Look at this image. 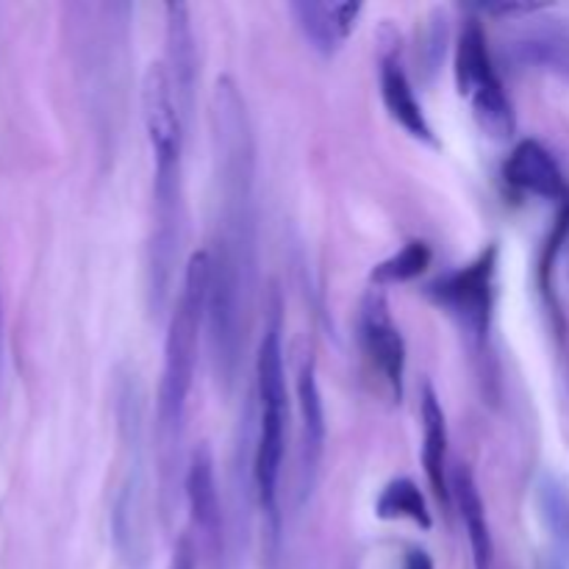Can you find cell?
<instances>
[{
  "label": "cell",
  "mask_w": 569,
  "mask_h": 569,
  "mask_svg": "<svg viewBox=\"0 0 569 569\" xmlns=\"http://www.w3.org/2000/svg\"><path fill=\"white\" fill-rule=\"evenodd\" d=\"M142 120L153 150V228L148 242V303L161 317L170 303L172 272L183 239V122L164 64L142 78Z\"/></svg>",
  "instance_id": "1"
},
{
  "label": "cell",
  "mask_w": 569,
  "mask_h": 569,
  "mask_svg": "<svg viewBox=\"0 0 569 569\" xmlns=\"http://www.w3.org/2000/svg\"><path fill=\"white\" fill-rule=\"evenodd\" d=\"M217 176L214 250L256 264V139L248 103L231 76L217 78L209 106Z\"/></svg>",
  "instance_id": "2"
},
{
  "label": "cell",
  "mask_w": 569,
  "mask_h": 569,
  "mask_svg": "<svg viewBox=\"0 0 569 569\" xmlns=\"http://www.w3.org/2000/svg\"><path fill=\"white\" fill-rule=\"evenodd\" d=\"M206 292H209V253L200 250L189 256L176 309L170 311L164 365H161L159 395H156V448H159L164 492H172V478L181 467L189 395H192L194 367H198L200 333L206 326Z\"/></svg>",
  "instance_id": "3"
},
{
  "label": "cell",
  "mask_w": 569,
  "mask_h": 569,
  "mask_svg": "<svg viewBox=\"0 0 569 569\" xmlns=\"http://www.w3.org/2000/svg\"><path fill=\"white\" fill-rule=\"evenodd\" d=\"M283 326L281 306L270 309L264 337L256 356V398H259V422H256L253 481L259 495L261 515L267 520L272 545L281 537V472L287 453V370H283Z\"/></svg>",
  "instance_id": "4"
},
{
  "label": "cell",
  "mask_w": 569,
  "mask_h": 569,
  "mask_svg": "<svg viewBox=\"0 0 569 569\" xmlns=\"http://www.w3.org/2000/svg\"><path fill=\"white\" fill-rule=\"evenodd\" d=\"M495 278H498V244H489L470 264L456 267L426 287V298L450 317L472 356H483L489 350Z\"/></svg>",
  "instance_id": "5"
},
{
  "label": "cell",
  "mask_w": 569,
  "mask_h": 569,
  "mask_svg": "<svg viewBox=\"0 0 569 569\" xmlns=\"http://www.w3.org/2000/svg\"><path fill=\"white\" fill-rule=\"evenodd\" d=\"M456 87L470 103L478 128L495 142H506L517 131V114L503 81L495 70L481 22L467 20L456 44Z\"/></svg>",
  "instance_id": "6"
},
{
  "label": "cell",
  "mask_w": 569,
  "mask_h": 569,
  "mask_svg": "<svg viewBox=\"0 0 569 569\" xmlns=\"http://www.w3.org/2000/svg\"><path fill=\"white\" fill-rule=\"evenodd\" d=\"M117 420L126 448L131 450L126 481L114 498L111 509V539L114 548L128 565L142 561L144 533H142V428H144V403L142 389L133 376L120 378L117 387Z\"/></svg>",
  "instance_id": "7"
},
{
  "label": "cell",
  "mask_w": 569,
  "mask_h": 569,
  "mask_svg": "<svg viewBox=\"0 0 569 569\" xmlns=\"http://www.w3.org/2000/svg\"><path fill=\"white\" fill-rule=\"evenodd\" d=\"M359 342L372 372L383 381L392 403L403 400L406 339L395 322L383 289L370 287L359 303Z\"/></svg>",
  "instance_id": "8"
},
{
  "label": "cell",
  "mask_w": 569,
  "mask_h": 569,
  "mask_svg": "<svg viewBox=\"0 0 569 569\" xmlns=\"http://www.w3.org/2000/svg\"><path fill=\"white\" fill-rule=\"evenodd\" d=\"M183 495H187L198 548L209 559H217L222 553V503L220 489H217L214 456L206 442H200L189 453V465L183 470Z\"/></svg>",
  "instance_id": "9"
},
{
  "label": "cell",
  "mask_w": 569,
  "mask_h": 569,
  "mask_svg": "<svg viewBox=\"0 0 569 569\" xmlns=\"http://www.w3.org/2000/svg\"><path fill=\"white\" fill-rule=\"evenodd\" d=\"M161 64L170 76L183 122L189 126L194 114V87H198V50H194L189 6L181 0L164 3V61Z\"/></svg>",
  "instance_id": "10"
},
{
  "label": "cell",
  "mask_w": 569,
  "mask_h": 569,
  "mask_svg": "<svg viewBox=\"0 0 569 569\" xmlns=\"http://www.w3.org/2000/svg\"><path fill=\"white\" fill-rule=\"evenodd\" d=\"M365 3L359 0H339V3H322V0H292L289 14L300 28L303 39L315 53L331 59L342 50L350 33L359 26Z\"/></svg>",
  "instance_id": "11"
},
{
  "label": "cell",
  "mask_w": 569,
  "mask_h": 569,
  "mask_svg": "<svg viewBox=\"0 0 569 569\" xmlns=\"http://www.w3.org/2000/svg\"><path fill=\"white\" fill-rule=\"evenodd\" d=\"M503 178L511 189L522 194L556 200L559 206L569 200V183L559 161L537 139H522L515 144L503 164Z\"/></svg>",
  "instance_id": "12"
},
{
  "label": "cell",
  "mask_w": 569,
  "mask_h": 569,
  "mask_svg": "<svg viewBox=\"0 0 569 569\" xmlns=\"http://www.w3.org/2000/svg\"><path fill=\"white\" fill-rule=\"evenodd\" d=\"M298 409H300V500H306L315 487L326 450V409H322L320 383H317L315 359H303L298 370Z\"/></svg>",
  "instance_id": "13"
},
{
  "label": "cell",
  "mask_w": 569,
  "mask_h": 569,
  "mask_svg": "<svg viewBox=\"0 0 569 569\" xmlns=\"http://www.w3.org/2000/svg\"><path fill=\"white\" fill-rule=\"evenodd\" d=\"M378 83H381V100L387 106L389 117L409 133L411 139L426 144H437L433 128L428 122L422 103L417 100L415 87L406 76L403 64L398 59V50L387 48L381 53V70H378Z\"/></svg>",
  "instance_id": "14"
},
{
  "label": "cell",
  "mask_w": 569,
  "mask_h": 569,
  "mask_svg": "<svg viewBox=\"0 0 569 569\" xmlns=\"http://www.w3.org/2000/svg\"><path fill=\"white\" fill-rule=\"evenodd\" d=\"M420 417H422V467L431 483L433 495L445 509L453 506L450 495V467H448V420L445 409L437 398V389L431 383L422 387L420 395Z\"/></svg>",
  "instance_id": "15"
},
{
  "label": "cell",
  "mask_w": 569,
  "mask_h": 569,
  "mask_svg": "<svg viewBox=\"0 0 569 569\" xmlns=\"http://www.w3.org/2000/svg\"><path fill=\"white\" fill-rule=\"evenodd\" d=\"M450 495L459 509L461 522H465L467 539H470L472 569H492L495 567V542L489 531L487 506H483L481 489L472 478L470 467L456 465L450 467Z\"/></svg>",
  "instance_id": "16"
},
{
  "label": "cell",
  "mask_w": 569,
  "mask_h": 569,
  "mask_svg": "<svg viewBox=\"0 0 569 569\" xmlns=\"http://www.w3.org/2000/svg\"><path fill=\"white\" fill-rule=\"evenodd\" d=\"M509 59L526 70L548 72L569 81V26L548 22L531 31H522L509 44Z\"/></svg>",
  "instance_id": "17"
},
{
  "label": "cell",
  "mask_w": 569,
  "mask_h": 569,
  "mask_svg": "<svg viewBox=\"0 0 569 569\" xmlns=\"http://www.w3.org/2000/svg\"><path fill=\"white\" fill-rule=\"evenodd\" d=\"M376 515L387 522L409 520L415 526H420L422 531H431L433 528L426 498H422L420 487L411 478H395V481H389L381 489V495L376 500Z\"/></svg>",
  "instance_id": "18"
},
{
  "label": "cell",
  "mask_w": 569,
  "mask_h": 569,
  "mask_svg": "<svg viewBox=\"0 0 569 569\" xmlns=\"http://www.w3.org/2000/svg\"><path fill=\"white\" fill-rule=\"evenodd\" d=\"M433 250L431 244L422 242V239H415V242L403 244V250H398L395 256L383 259L381 264H376L370 270V281L376 289L387 287H400V283H409L415 278H420L422 272L431 267Z\"/></svg>",
  "instance_id": "19"
},
{
  "label": "cell",
  "mask_w": 569,
  "mask_h": 569,
  "mask_svg": "<svg viewBox=\"0 0 569 569\" xmlns=\"http://www.w3.org/2000/svg\"><path fill=\"white\" fill-rule=\"evenodd\" d=\"M539 506H542V517L556 542L561 548H569V498L553 478H545L539 483Z\"/></svg>",
  "instance_id": "20"
},
{
  "label": "cell",
  "mask_w": 569,
  "mask_h": 569,
  "mask_svg": "<svg viewBox=\"0 0 569 569\" xmlns=\"http://www.w3.org/2000/svg\"><path fill=\"white\" fill-rule=\"evenodd\" d=\"M445 37H448V20H445L442 11H433L431 28H428L426 39L420 44V59L428 70H437V64L445 56Z\"/></svg>",
  "instance_id": "21"
},
{
  "label": "cell",
  "mask_w": 569,
  "mask_h": 569,
  "mask_svg": "<svg viewBox=\"0 0 569 569\" xmlns=\"http://www.w3.org/2000/svg\"><path fill=\"white\" fill-rule=\"evenodd\" d=\"M545 3H509V0H500V3H481V11L492 17H528L545 11Z\"/></svg>",
  "instance_id": "22"
},
{
  "label": "cell",
  "mask_w": 569,
  "mask_h": 569,
  "mask_svg": "<svg viewBox=\"0 0 569 569\" xmlns=\"http://www.w3.org/2000/svg\"><path fill=\"white\" fill-rule=\"evenodd\" d=\"M198 565V545L189 537H183L176 548V559H172L170 569H194Z\"/></svg>",
  "instance_id": "23"
},
{
  "label": "cell",
  "mask_w": 569,
  "mask_h": 569,
  "mask_svg": "<svg viewBox=\"0 0 569 569\" xmlns=\"http://www.w3.org/2000/svg\"><path fill=\"white\" fill-rule=\"evenodd\" d=\"M403 569H433L431 553L422 548H411L403 559Z\"/></svg>",
  "instance_id": "24"
},
{
  "label": "cell",
  "mask_w": 569,
  "mask_h": 569,
  "mask_svg": "<svg viewBox=\"0 0 569 569\" xmlns=\"http://www.w3.org/2000/svg\"><path fill=\"white\" fill-rule=\"evenodd\" d=\"M0 345H3V300H0Z\"/></svg>",
  "instance_id": "25"
},
{
  "label": "cell",
  "mask_w": 569,
  "mask_h": 569,
  "mask_svg": "<svg viewBox=\"0 0 569 569\" xmlns=\"http://www.w3.org/2000/svg\"><path fill=\"white\" fill-rule=\"evenodd\" d=\"M550 569H561V567H559V565H553V567H550Z\"/></svg>",
  "instance_id": "26"
}]
</instances>
